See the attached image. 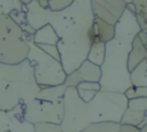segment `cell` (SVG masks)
<instances>
[{
  "label": "cell",
  "instance_id": "obj_21",
  "mask_svg": "<svg viewBox=\"0 0 147 132\" xmlns=\"http://www.w3.org/2000/svg\"><path fill=\"white\" fill-rule=\"evenodd\" d=\"M127 109L147 112V98H137L127 100Z\"/></svg>",
  "mask_w": 147,
  "mask_h": 132
},
{
  "label": "cell",
  "instance_id": "obj_10",
  "mask_svg": "<svg viewBox=\"0 0 147 132\" xmlns=\"http://www.w3.org/2000/svg\"><path fill=\"white\" fill-rule=\"evenodd\" d=\"M115 34V28L114 25L107 24L106 22L94 17L92 28L90 29V41L91 45L94 42H103L107 44L114 38Z\"/></svg>",
  "mask_w": 147,
  "mask_h": 132
},
{
  "label": "cell",
  "instance_id": "obj_14",
  "mask_svg": "<svg viewBox=\"0 0 147 132\" xmlns=\"http://www.w3.org/2000/svg\"><path fill=\"white\" fill-rule=\"evenodd\" d=\"M67 86L64 84L59 86H51V87H42L37 94V99L47 100V101H63L64 92Z\"/></svg>",
  "mask_w": 147,
  "mask_h": 132
},
{
  "label": "cell",
  "instance_id": "obj_2",
  "mask_svg": "<svg viewBox=\"0 0 147 132\" xmlns=\"http://www.w3.org/2000/svg\"><path fill=\"white\" fill-rule=\"evenodd\" d=\"M127 107L123 93L98 92L90 101L84 102L76 88L67 87L63 98V119L60 124L63 132H80L93 123H119Z\"/></svg>",
  "mask_w": 147,
  "mask_h": 132
},
{
  "label": "cell",
  "instance_id": "obj_11",
  "mask_svg": "<svg viewBox=\"0 0 147 132\" xmlns=\"http://www.w3.org/2000/svg\"><path fill=\"white\" fill-rule=\"evenodd\" d=\"M9 132H34V124L28 122L23 115V103L8 111Z\"/></svg>",
  "mask_w": 147,
  "mask_h": 132
},
{
  "label": "cell",
  "instance_id": "obj_13",
  "mask_svg": "<svg viewBox=\"0 0 147 132\" xmlns=\"http://www.w3.org/2000/svg\"><path fill=\"white\" fill-rule=\"evenodd\" d=\"M59 42V37L55 33L54 29L46 24L42 28L36 30L33 34V44L34 45H53L56 46Z\"/></svg>",
  "mask_w": 147,
  "mask_h": 132
},
{
  "label": "cell",
  "instance_id": "obj_5",
  "mask_svg": "<svg viewBox=\"0 0 147 132\" xmlns=\"http://www.w3.org/2000/svg\"><path fill=\"white\" fill-rule=\"evenodd\" d=\"M28 52L21 28L8 15H0V63L18 64L26 60Z\"/></svg>",
  "mask_w": 147,
  "mask_h": 132
},
{
  "label": "cell",
  "instance_id": "obj_27",
  "mask_svg": "<svg viewBox=\"0 0 147 132\" xmlns=\"http://www.w3.org/2000/svg\"><path fill=\"white\" fill-rule=\"evenodd\" d=\"M77 90H86V91H91V92H100L101 87L99 83H92V81H85V83H80L77 87Z\"/></svg>",
  "mask_w": 147,
  "mask_h": 132
},
{
  "label": "cell",
  "instance_id": "obj_20",
  "mask_svg": "<svg viewBox=\"0 0 147 132\" xmlns=\"http://www.w3.org/2000/svg\"><path fill=\"white\" fill-rule=\"evenodd\" d=\"M13 10L26 13V6L20 0H0V15H9Z\"/></svg>",
  "mask_w": 147,
  "mask_h": 132
},
{
  "label": "cell",
  "instance_id": "obj_25",
  "mask_svg": "<svg viewBox=\"0 0 147 132\" xmlns=\"http://www.w3.org/2000/svg\"><path fill=\"white\" fill-rule=\"evenodd\" d=\"M42 52H45L47 55L52 56L53 59L60 61V54H59V51H57V47L56 46H53V45H37ZM61 62V61H60Z\"/></svg>",
  "mask_w": 147,
  "mask_h": 132
},
{
  "label": "cell",
  "instance_id": "obj_7",
  "mask_svg": "<svg viewBox=\"0 0 147 132\" xmlns=\"http://www.w3.org/2000/svg\"><path fill=\"white\" fill-rule=\"evenodd\" d=\"M63 101H47L34 98L23 104L24 118L32 123H48L60 125L63 119Z\"/></svg>",
  "mask_w": 147,
  "mask_h": 132
},
{
  "label": "cell",
  "instance_id": "obj_6",
  "mask_svg": "<svg viewBox=\"0 0 147 132\" xmlns=\"http://www.w3.org/2000/svg\"><path fill=\"white\" fill-rule=\"evenodd\" d=\"M28 45L29 52L26 55V60L33 67V75L37 85L42 88L64 84L67 75L61 62L47 55L33 42H30Z\"/></svg>",
  "mask_w": 147,
  "mask_h": 132
},
{
  "label": "cell",
  "instance_id": "obj_24",
  "mask_svg": "<svg viewBox=\"0 0 147 132\" xmlns=\"http://www.w3.org/2000/svg\"><path fill=\"white\" fill-rule=\"evenodd\" d=\"M34 132H63L60 125L48 124V123H37L34 124Z\"/></svg>",
  "mask_w": 147,
  "mask_h": 132
},
{
  "label": "cell",
  "instance_id": "obj_3",
  "mask_svg": "<svg viewBox=\"0 0 147 132\" xmlns=\"http://www.w3.org/2000/svg\"><path fill=\"white\" fill-rule=\"evenodd\" d=\"M114 28V38L106 44V55L100 67L101 78L99 84L102 92L124 93L131 86L130 71L127 69L131 44L141 30L136 15L126 8Z\"/></svg>",
  "mask_w": 147,
  "mask_h": 132
},
{
  "label": "cell",
  "instance_id": "obj_30",
  "mask_svg": "<svg viewBox=\"0 0 147 132\" xmlns=\"http://www.w3.org/2000/svg\"><path fill=\"white\" fill-rule=\"evenodd\" d=\"M139 131H140V132H147V124L142 125V126L139 129Z\"/></svg>",
  "mask_w": 147,
  "mask_h": 132
},
{
  "label": "cell",
  "instance_id": "obj_16",
  "mask_svg": "<svg viewBox=\"0 0 147 132\" xmlns=\"http://www.w3.org/2000/svg\"><path fill=\"white\" fill-rule=\"evenodd\" d=\"M106 55V44L103 42H94L91 45L86 60L98 67H101L105 61Z\"/></svg>",
  "mask_w": 147,
  "mask_h": 132
},
{
  "label": "cell",
  "instance_id": "obj_26",
  "mask_svg": "<svg viewBox=\"0 0 147 132\" xmlns=\"http://www.w3.org/2000/svg\"><path fill=\"white\" fill-rule=\"evenodd\" d=\"M18 26H21V25H23V24H25V23H28L26 22V15H25V13L24 11H17V10H13L9 15H8Z\"/></svg>",
  "mask_w": 147,
  "mask_h": 132
},
{
  "label": "cell",
  "instance_id": "obj_18",
  "mask_svg": "<svg viewBox=\"0 0 147 132\" xmlns=\"http://www.w3.org/2000/svg\"><path fill=\"white\" fill-rule=\"evenodd\" d=\"M147 116V112H142V111H134V110H130V109H125V111L123 112V116L121 118L119 124H125V125H132V126H138Z\"/></svg>",
  "mask_w": 147,
  "mask_h": 132
},
{
  "label": "cell",
  "instance_id": "obj_31",
  "mask_svg": "<svg viewBox=\"0 0 147 132\" xmlns=\"http://www.w3.org/2000/svg\"><path fill=\"white\" fill-rule=\"evenodd\" d=\"M146 63H147V59H146Z\"/></svg>",
  "mask_w": 147,
  "mask_h": 132
},
{
  "label": "cell",
  "instance_id": "obj_32",
  "mask_svg": "<svg viewBox=\"0 0 147 132\" xmlns=\"http://www.w3.org/2000/svg\"><path fill=\"white\" fill-rule=\"evenodd\" d=\"M6 132H9V131H6Z\"/></svg>",
  "mask_w": 147,
  "mask_h": 132
},
{
  "label": "cell",
  "instance_id": "obj_1",
  "mask_svg": "<svg viewBox=\"0 0 147 132\" xmlns=\"http://www.w3.org/2000/svg\"><path fill=\"white\" fill-rule=\"evenodd\" d=\"M22 3L26 6V22L32 29L38 30L46 24L54 29L59 37L56 47L65 75L76 70L86 60L91 47L88 33L94 20L91 0H74L59 13L42 9L38 0Z\"/></svg>",
  "mask_w": 147,
  "mask_h": 132
},
{
  "label": "cell",
  "instance_id": "obj_17",
  "mask_svg": "<svg viewBox=\"0 0 147 132\" xmlns=\"http://www.w3.org/2000/svg\"><path fill=\"white\" fill-rule=\"evenodd\" d=\"M136 9V20L141 31L147 32V0H134L132 1Z\"/></svg>",
  "mask_w": 147,
  "mask_h": 132
},
{
  "label": "cell",
  "instance_id": "obj_12",
  "mask_svg": "<svg viewBox=\"0 0 147 132\" xmlns=\"http://www.w3.org/2000/svg\"><path fill=\"white\" fill-rule=\"evenodd\" d=\"M147 59V46H145L140 39L136 36L131 44V51L127 59V69L129 71L133 70L139 63Z\"/></svg>",
  "mask_w": 147,
  "mask_h": 132
},
{
  "label": "cell",
  "instance_id": "obj_8",
  "mask_svg": "<svg viewBox=\"0 0 147 132\" xmlns=\"http://www.w3.org/2000/svg\"><path fill=\"white\" fill-rule=\"evenodd\" d=\"M92 13L94 17L115 25L121 18L126 7V1L123 0H91Z\"/></svg>",
  "mask_w": 147,
  "mask_h": 132
},
{
  "label": "cell",
  "instance_id": "obj_19",
  "mask_svg": "<svg viewBox=\"0 0 147 132\" xmlns=\"http://www.w3.org/2000/svg\"><path fill=\"white\" fill-rule=\"evenodd\" d=\"M121 124L114 122H102L93 123L83 129L80 132H119Z\"/></svg>",
  "mask_w": 147,
  "mask_h": 132
},
{
  "label": "cell",
  "instance_id": "obj_29",
  "mask_svg": "<svg viewBox=\"0 0 147 132\" xmlns=\"http://www.w3.org/2000/svg\"><path fill=\"white\" fill-rule=\"evenodd\" d=\"M119 132H140L138 127L132 126V125H125V124H121L119 127Z\"/></svg>",
  "mask_w": 147,
  "mask_h": 132
},
{
  "label": "cell",
  "instance_id": "obj_28",
  "mask_svg": "<svg viewBox=\"0 0 147 132\" xmlns=\"http://www.w3.org/2000/svg\"><path fill=\"white\" fill-rule=\"evenodd\" d=\"M8 125H9L8 111L0 110V132H6V131H8Z\"/></svg>",
  "mask_w": 147,
  "mask_h": 132
},
{
  "label": "cell",
  "instance_id": "obj_22",
  "mask_svg": "<svg viewBox=\"0 0 147 132\" xmlns=\"http://www.w3.org/2000/svg\"><path fill=\"white\" fill-rule=\"evenodd\" d=\"M123 94L125 95V98L127 100H130V99H137V98H147V87L130 86Z\"/></svg>",
  "mask_w": 147,
  "mask_h": 132
},
{
  "label": "cell",
  "instance_id": "obj_15",
  "mask_svg": "<svg viewBox=\"0 0 147 132\" xmlns=\"http://www.w3.org/2000/svg\"><path fill=\"white\" fill-rule=\"evenodd\" d=\"M130 84L137 87H147V63L146 60L130 71Z\"/></svg>",
  "mask_w": 147,
  "mask_h": 132
},
{
  "label": "cell",
  "instance_id": "obj_4",
  "mask_svg": "<svg viewBox=\"0 0 147 132\" xmlns=\"http://www.w3.org/2000/svg\"><path fill=\"white\" fill-rule=\"evenodd\" d=\"M40 87L28 60L18 64L0 63V110L9 111L21 103L32 101Z\"/></svg>",
  "mask_w": 147,
  "mask_h": 132
},
{
  "label": "cell",
  "instance_id": "obj_9",
  "mask_svg": "<svg viewBox=\"0 0 147 132\" xmlns=\"http://www.w3.org/2000/svg\"><path fill=\"white\" fill-rule=\"evenodd\" d=\"M100 78H101L100 67L85 60L76 70H74L71 73L67 75L64 85L67 87L76 88L80 83H85V81L99 83Z\"/></svg>",
  "mask_w": 147,
  "mask_h": 132
},
{
  "label": "cell",
  "instance_id": "obj_23",
  "mask_svg": "<svg viewBox=\"0 0 147 132\" xmlns=\"http://www.w3.org/2000/svg\"><path fill=\"white\" fill-rule=\"evenodd\" d=\"M74 0H48V10L53 13H59L68 8Z\"/></svg>",
  "mask_w": 147,
  "mask_h": 132
}]
</instances>
